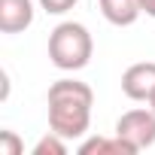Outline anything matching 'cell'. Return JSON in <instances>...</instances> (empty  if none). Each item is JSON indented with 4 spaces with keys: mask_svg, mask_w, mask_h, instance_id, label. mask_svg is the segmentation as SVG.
I'll use <instances>...</instances> for the list:
<instances>
[{
    "mask_svg": "<svg viewBox=\"0 0 155 155\" xmlns=\"http://www.w3.org/2000/svg\"><path fill=\"white\" fill-rule=\"evenodd\" d=\"M91 52L94 40L79 21H61L49 34V58L58 70H82L91 61Z\"/></svg>",
    "mask_w": 155,
    "mask_h": 155,
    "instance_id": "1",
    "label": "cell"
},
{
    "mask_svg": "<svg viewBox=\"0 0 155 155\" xmlns=\"http://www.w3.org/2000/svg\"><path fill=\"white\" fill-rule=\"evenodd\" d=\"M91 125V104L79 97H58L49 101V128L61 134L64 140H79L85 137Z\"/></svg>",
    "mask_w": 155,
    "mask_h": 155,
    "instance_id": "2",
    "label": "cell"
},
{
    "mask_svg": "<svg viewBox=\"0 0 155 155\" xmlns=\"http://www.w3.org/2000/svg\"><path fill=\"white\" fill-rule=\"evenodd\" d=\"M116 134L125 143H131L137 152L149 149L155 143V110L146 107V110H128V113H122L119 122H116Z\"/></svg>",
    "mask_w": 155,
    "mask_h": 155,
    "instance_id": "3",
    "label": "cell"
},
{
    "mask_svg": "<svg viewBox=\"0 0 155 155\" xmlns=\"http://www.w3.org/2000/svg\"><path fill=\"white\" fill-rule=\"evenodd\" d=\"M122 91L131 101H149L152 91H155V61L131 64L122 73Z\"/></svg>",
    "mask_w": 155,
    "mask_h": 155,
    "instance_id": "4",
    "label": "cell"
},
{
    "mask_svg": "<svg viewBox=\"0 0 155 155\" xmlns=\"http://www.w3.org/2000/svg\"><path fill=\"white\" fill-rule=\"evenodd\" d=\"M34 25V3L31 0H0V31L21 34Z\"/></svg>",
    "mask_w": 155,
    "mask_h": 155,
    "instance_id": "5",
    "label": "cell"
},
{
    "mask_svg": "<svg viewBox=\"0 0 155 155\" xmlns=\"http://www.w3.org/2000/svg\"><path fill=\"white\" fill-rule=\"evenodd\" d=\"M97 3H101L104 18L110 25H116V28H128V25H134L143 15L140 0H97Z\"/></svg>",
    "mask_w": 155,
    "mask_h": 155,
    "instance_id": "6",
    "label": "cell"
},
{
    "mask_svg": "<svg viewBox=\"0 0 155 155\" xmlns=\"http://www.w3.org/2000/svg\"><path fill=\"white\" fill-rule=\"evenodd\" d=\"M79 152L82 155H94V152L97 155H137V149L131 143H125L119 134L116 137H91L79 146Z\"/></svg>",
    "mask_w": 155,
    "mask_h": 155,
    "instance_id": "7",
    "label": "cell"
},
{
    "mask_svg": "<svg viewBox=\"0 0 155 155\" xmlns=\"http://www.w3.org/2000/svg\"><path fill=\"white\" fill-rule=\"evenodd\" d=\"M58 97H79V101H88L94 104V91L79 82V79H58L49 85V101H58Z\"/></svg>",
    "mask_w": 155,
    "mask_h": 155,
    "instance_id": "8",
    "label": "cell"
},
{
    "mask_svg": "<svg viewBox=\"0 0 155 155\" xmlns=\"http://www.w3.org/2000/svg\"><path fill=\"white\" fill-rule=\"evenodd\" d=\"M67 152V140L61 137V134H55V131H49L43 140H37V146H34V155H64Z\"/></svg>",
    "mask_w": 155,
    "mask_h": 155,
    "instance_id": "9",
    "label": "cell"
},
{
    "mask_svg": "<svg viewBox=\"0 0 155 155\" xmlns=\"http://www.w3.org/2000/svg\"><path fill=\"white\" fill-rule=\"evenodd\" d=\"M25 146L15 131H0V155H21Z\"/></svg>",
    "mask_w": 155,
    "mask_h": 155,
    "instance_id": "10",
    "label": "cell"
},
{
    "mask_svg": "<svg viewBox=\"0 0 155 155\" xmlns=\"http://www.w3.org/2000/svg\"><path fill=\"white\" fill-rule=\"evenodd\" d=\"M79 0H40V9H46L49 15H64V12H70Z\"/></svg>",
    "mask_w": 155,
    "mask_h": 155,
    "instance_id": "11",
    "label": "cell"
},
{
    "mask_svg": "<svg viewBox=\"0 0 155 155\" xmlns=\"http://www.w3.org/2000/svg\"><path fill=\"white\" fill-rule=\"evenodd\" d=\"M140 9H143L149 18H155V0H140Z\"/></svg>",
    "mask_w": 155,
    "mask_h": 155,
    "instance_id": "12",
    "label": "cell"
},
{
    "mask_svg": "<svg viewBox=\"0 0 155 155\" xmlns=\"http://www.w3.org/2000/svg\"><path fill=\"white\" fill-rule=\"evenodd\" d=\"M146 104H149V110H155V91H152V97H149Z\"/></svg>",
    "mask_w": 155,
    "mask_h": 155,
    "instance_id": "13",
    "label": "cell"
}]
</instances>
